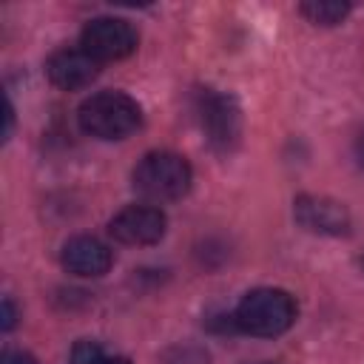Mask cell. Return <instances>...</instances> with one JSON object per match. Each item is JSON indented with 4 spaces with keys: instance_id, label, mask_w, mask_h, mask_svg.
<instances>
[{
    "instance_id": "8fae6325",
    "label": "cell",
    "mask_w": 364,
    "mask_h": 364,
    "mask_svg": "<svg viewBox=\"0 0 364 364\" xmlns=\"http://www.w3.org/2000/svg\"><path fill=\"white\" fill-rule=\"evenodd\" d=\"M105 361H108V358H105L102 347H100L97 341H91V338L77 341V344L71 347V355H68V364H105Z\"/></svg>"
},
{
    "instance_id": "e0dca14e",
    "label": "cell",
    "mask_w": 364,
    "mask_h": 364,
    "mask_svg": "<svg viewBox=\"0 0 364 364\" xmlns=\"http://www.w3.org/2000/svg\"><path fill=\"white\" fill-rule=\"evenodd\" d=\"M250 364H270V361H250Z\"/></svg>"
},
{
    "instance_id": "30bf717a",
    "label": "cell",
    "mask_w": 364,
    "mask_h": 364,
    "mask_svg": "<svg viewBox=\"0 0 364 364\" xmlns=\"http://www.w3.org/2000/svg\"><path fill=\"white\" fill-rule=\"evenodd\" d=\"M299 11L316 26H336L350 14V3H341V0H307V3L299 6Z\"/></svg>"
},
{
    "instance_id": "277c9868",
    "label": "cell",
    "mask_w": 364,
    "mask_h": 364,
    "mask_svg": "<svg viewBox=\"0 0 364 364\" xmlns=\"http://www.w3.org/2000/svg\"><path fill=\"white\" fill-rule=\"evenodd\" d=\"M196 119H199V128H202L205 139L210 142V148L228 154L239 145L242 108L230 94L216 91V88H202L196 94Z\"/></svg>"
},
{
    "instance_id": "4fadbf2b",
    "label": "cell",
    "mask_w": 364,
    "mask_h": 364,
    "mask_svg": "<svg viewBox=\"0 0 364 364\" xmlns=\"http://www.w3.org/2000/svg\"><path fill=\"white\" fill-rule=\"evenodd\" d=\"M0 364H37V361H34V355H28L23 350H9V353H3Z\"/></svg>"
},
{
    "instance_id": "5b68a950",
    "label": "cell",
    "mask_w": 364,
    "mask_h": 364,
    "mask_svg": "<svg viewBox=\"0 0 364 364\" xmlns=\"http://www.w3.org/2000/svg\"><path fill=\"white\" fill-rule=\"evenodd\" d=\"M80 46L85 54H91L97 63L125 60L136 48V31L128 20L119 17H94L85 23L80 34Z\"/></svg>"
},
{
    "instance_id": "2e32d148",
    "label": "cell",
    "mask_w": 364,
    "mask_h": 364,
    "mask_svg": "<svg viewBox=\"0 0 364 364\" xmlns=\"http://www.w3.org/2000/svg\"><path fill=\"white\" fill-rule=\"evenodd\" d=\"M105 364H131V361H125V358H108Z\"/></svg>"
},
{
    "instance_id": "3957f363",
    "label": "cell",
    "mask_w": 364,
    "mask_h": 364,
    "mask_svg": "<svg viewBox=\"0 0 364 364\" xmlns=\"http://www.w3.org/2000/svg\"><path fill=\"white\" fill-rule=\"evenodd\" d=\"M191 165L185 156L173 154V151H151L145 154L131 179H134V191L139 196H145L148 202H173L182 199L191 188Z\"/></svg>"
},
{
    "instance_id": "7c38bea8",
    "label": "cell",
    "mask_w": 364,
    "mask_h": 364,
    "mask_svg": "<svg viewBox=\"0 0 364 364\" xmlns=\"http://www.w3.org/2000/svg\"><path fill=\"white\" fill-rule=\"evenodd\" d=\"M0 310H3V313H0V327H3V333H9V330L17 324V310H14V301L6 296V299H3V304H0Z\"/></svg>"
},
{
    "instance_id": "6da1fadb",
    "label": "cell",
    "mask_w": 364,
    "mask_h": 364,
    "mask_svg": "<svg viewBox=\"0 0 364 364\" xmlns=\"http://www.w3.org/2000/svg\"><path fill=\"white\" fill-rule=\"evenodd\" d=\"M296 321V301L282 287H256L242 296L233 310V324L259 338H273L290 330Z\"/></svg>"
},
{
    "instance_id": "7a4b0ae2",
    "label": "cell",
    "mask_w": 364,
    "mask_h": 364,
    "mask_svg": "<svg viewBox=\"0 0 364 364\" xmlns=\"http://www.w3.org/2000/svg\"><path fill=\"white\" fill-rule=\"evenodd\" d=\"M80 128L97 139H125L142 122V108L122 91H97L77 111Z\"/></svg>"
},
{
    "instance_id": "9a60e30c",
    "label": "cell",
    "mask_w": 364,
    "mask_h": 364,
    "mask_svg": "<svg viewBox=\"0 0 364 364\" xmlns=\"http://www.w3.org/2000/svg\"><path fill=\"white\" fill-rule=\"evenodd\" d=\"M355 156H358V162L364 165V131H361V136L355 139Z\"/></svg>"
},
{
    "instance_id": "52a82bcc",
    "label": "cell",
    "mask_w": 364,
    "mask_h": 364,
    "mask_svg": "<svg viewBox=\"0 0 364 364\" xmlns=\"http://www.w3.org/2000/svg\"><path fill=\"white\" fill-rule=\"evenodd\" d=\"M293 216L310 233L344 236L350 230V213H347V208L341 202L330 199V196H313V193L299 196L293 202Z\"/></svg>"
},
{
    "instance_id": "9c48e42d",
    "label": "cell",
    "mask_w": 364,
    "mask_h": 364,
    "mask_svg": "<svg viewBox=\"0 0 364 364\" xmlns=\"http://www.w3.org/2000/svg\"><path fill=\"white\" fill-rule=\"evenodd\" d=\"M60 262H63V267L71 276L97 279V276L108 273L114 256H111L108 245H102L100 239H94V236H74V239H68L63 245Z\"/></svg>"
},
{
    "instance_id": "ba28073f",
    "label": "cell",
    "mask_w": 364,
    "mask_h": 364,
    "mask_svg": "<svg viewBox=\"0 0 364 364\" xmlns=\"http://www.w3.org/2000/svg\"><path fill=\"white\" fill-rule=\"evenodd\" d=\"M46 74L48 80L63 88V91H80V88H88L97 74H100V63L85 54L82 48H60L48 57L46 63Z\"/></svg>"
},
{
    "instance_id": "8992f818",
    "label": "cell",
    "mask_w": 364,
    "mask_h": 364,
    "mask_svg": "<svg viewBox=\"0 0 364 364\" xmlns=\"http://www.w3.org/2000/svg\"><path fill=\"white\" fill-rule=\"evenodd\" d=\"M165 213L154 205H128L111 222L108 233L122 245H154L165 236Z\"/></svg>"
},
{
    "instance_id": "5bb4252c",
    "label": "cell",
    "mask_w": 364,
    "mask_h": 364,
    "mask_svg": "<svg viewBox=\"0 0 364 364\" xmlns=\"http://www.w3.org/2000/svg\"><path fill=\"white\" fill-rule=\"evenodd\" d=\"M3 119H6V128H3V139H9V134H11V125H14V108H11V102L6 100V111H3Z\"/></svg>"
}]
</instances>
